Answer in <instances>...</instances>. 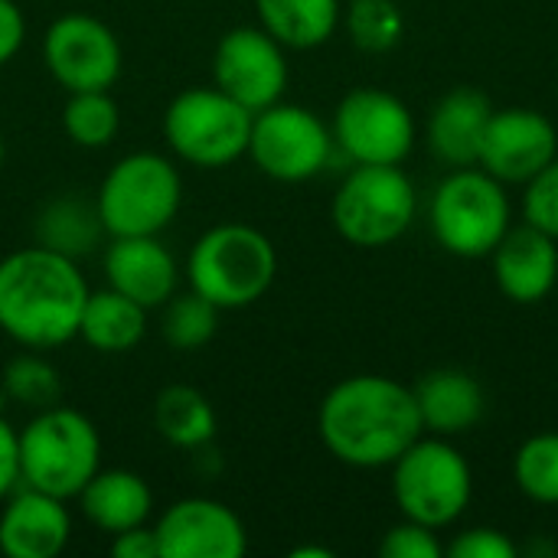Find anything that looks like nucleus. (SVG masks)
I'll list each match as a JSON object with an SVG mask.
<instances>
[{"mask_svg": "<svg viewBox=\"0 0 558 558\" xmlns=\"http://www.w3.org/2000/svg\"><path fill=\"white\" fill-rule=\"evenodd\" d=\"M101 468V435L88 415L69 405L36 412L20 432V484L75 500Z\"/></svg>", "mask_w": 558, "mask_h": 558, "instance_id": "4", "label": "nucleus"}, {"mask_svg": "<svg viewBox=\"0 0 558 558\" xmlns=\"http://www.w3.org/2000/svg\"><path fill=\"white\" fill-rule=\"evenodd\" d=\"M288 49L262 26H232L213 52V85L252 114L281 101L288 92Z\"/></svg>", "mask_w": 558, "mask_h": 558, "instance_id": "13", "label": "nucleus"}, {"mask_svg": "<svg viewBox=\"0 0 558 558\" xmlns=\"http://www.w3.org/2000/svg\"><path fill=\"white\" fill-rule=\"evenodd\" d=\"M513 481L526 500L558 507V432H539L520 445L513 458Z\"/></svg>", "mask_w": 558, "mask_h": 558, "instance_id": "28", "label": "nucleus"}, {"mask_svg": "<svg viewBox=\"0 0 558 558\" xmlns=\"http://www.w3.org/2000/svg\"><path fill=\"white\" fill-rule=\"evenodd\" d=\"M101 268L108 288L147 311L163 307L180 288V265L160 235H111Z\"/></svg>", "mask_w": 558, "mask_h": 558, "instance_id": "16", "label": "nucleus"}, {"mask_svg": "<svg viewBox=\"0 0 558 558\" xmlns=\"http://www.w3.org/2000/svg\"><path fill=\"white\" fill-rule=\"evenodd\" d=\"M154 428L167 445L199 451L216 438V409L199 389L173 383L154 399Z\"/></svg>", "mask_w": 558, "mask_h": 558, "instance_id": "25", "label": "nucleus"}, {"mask_svg": "<svg viewBox=\"0 0 558 558\" xmlns=\"http://www.w3.org/2000/svg\"><path fill=\"white\" fill-rule=\"evenodd\" d=\"M333 147V131L317 111L275 101L255 111L245 157H252V163L278 183H304L324 173Z\"/></svg>", "mask_w": 558, "mask_h": 558, "instance_id": "10", "label": "nucleus"}, {"mask_svg": "<svg viewBox=\"0 0 558 558\" xmlns=\"http://www.w3.org/2000/svg\"><path fill=\"white\" fill-rule=\"evenodd\" d=\"M3 160H7V144H3V134H0V167H3Z\"/></svg>", "mask_w": 558, "mask_h": 558, "instance_id": "38", "label": "nucleus"}, {"mask_svg": "<svg viewBox=\"0 0 558 558\" xmlns=\"http://www.w3.org/2000/svg\"><path fill=\"white\" fill-rule=\"evenodd\" d=\"M147 333V307L124 298L114 288L88 291V301L82 307L78 337L95 350L108 356L131 353Z\"/></svg>", "mask_w": 558, "mask_h": 558, "instance_id": "22", "label": "nucleus"}, {"mask_svg": "<svg viewBox=\"0 0 558 558\" xmlns=\"http://www.w3.org/2000/svg\"><path fill=\"white\" fill-rule=\"evenodd\" d=\"M412 392H415V405H418L425 435H438V438L468 435L481 425V418L487 412L484 386L471 373L454 369V366L425 373L412 386Z\"/></svg>", "mask_w": 558, "mask_h": 558, "instance_id": "20", "label": "nucleus"}, {"mask_svg": "<svg viewBox=\"0 0 558 558\" xmlns=\"http://www.w3.org/2000/svg\"><path fill=\"white\" fill-rule=\"evenodd\" d=\"M291 558H333V553L324 546H301V549H291Z\"/></svg>", "mask_w": 558, "mask_h": 558, "instance_id": "37", "label": "nucleus"}, {"mask_svg": "<svg viewBox=\"0 0 558 558\" xmlns=\"http://www.w3.org/2000/svg\"><path fill=\"white\" fill-rule=\"evenodd\" d=\"M520 546L494 530V526H474L464 530L461 536H454L451 543H445V558H517Z\"/></svg>", "mask_w": 558, "mask_h": 558, "instance_id": "33", "label": "nucleus"}, {"mask_svg": "<svg viewBox=\"0 0 558 558\" xmlns=\"http://www.w3.org/2000/svg\"><path fill=\"white\" fill-rule=\"evenodd\" d=\"M556 157L558 131L549 114L520 105L494 108L477 167H484L490 177H497L507 186H523Z\"/></svg>", "mask_w": 558, "mask_h": 558, "instance_id": "14", "label": "nucleus"}, {"mask_svg": "<svg viewBox=\"0 0 558 558\" xmlns=\"http://www.w3.org/2000/svg\"><path fill=\"white\" fill-rule=\"evenodd\" d=\"M490 114H494V101L481 88L474 85L451 88L448 95L438 98V105L428 114L425 124L428 150L451 170L477 167Z\"/></svg>", "mask_w": 558, "mask_h": 558, "instance_id": "19", "label": "nucleus"}, {"mask_svg": "<svg viewBox=\"0 0 558 558\" xmlns=\"http://www.w3.org/2000/svg\"><path fill=\"white\" fill-rule=\"evenodd\" d=\"M160 558H242L248 533L242 517L209 497H183L157 517Z\"/></svg>", "mask_w": 558, "mask_h": 558, "instance_id": "15", "label": "nucleus"}, {"mask_svg": "<svg viewBox=\"0 0 558 558\" xmlns=\"http://www.w3.org/2000/svg\"><path fill=\"white\" fill-rule=\"evenodd\" d=\"M43 65L65 92H101L118 82L124 52L105 20L62 13L43 33Z\"/></svg>", "mask_w": 558, "mask_h": 558, "instance_id": "12", "label": "nucleus"}, {"mask_svg": "<svg viewBox=\"0 0 558 558\" xmlns=\"http://www.w3.org/2000/svg\"><path fill=\"white\" fill-rule=\"evenodd\" d=\"M26 39V16L16 0H0V65H7Z\"/></svg>", "mask_w": 558, "mask_h": 558, "instance_id": "34", "label": "nucleus"}, {"mask_svg": "<svg viewBox=\"0 0 558 558\" xmlns=\"http://www.w3.org/2000/svg\"><path fill=\"white\" fill-rule=\"evenodd\" d=\"M347 33L363 52H386L405 33V16L396 0H350L343 10Z\"/></svg>", "mask_w": 558, "mask_h": 558, "instance_id": "30", "label": "nucleus"}, {"mask_svg": "<svg viewBox=\"0 0 558 558\" xmlns=\"http://www.w3.org/2000/svg\"><path fill=\"white\" fill-rule=\"evenodd\" d=\"M62 131L75 147L101 150L121 131V108L108 95V88H101V92H69L65 108H62Z\"/></svg>", "mask_w": 558, "mask_h": 558, "instance_id": "26", "label": "nucleus"}, {"mask_svg": "<svg viewBox=\"0 0 558 558\" xmlns=\"http://www.w3.org/2000/svg\"><path fill=\"white\" fill-rule=\"evenodd\" d=\"M72 539V517L65 500L20 487L3 497L0 553L7 558H56Z\"/></svg>", "mask_w": 558, "mask_h": 558, "instance_id": "17", "label": "nucleus"}, {"mask_svg": "<svg viewBox=\"0 0 558 558\" xmlns=\"http://www.w3.org/2000/svg\"><path fill=\"white\" fill-rule=\"evenodd\" d=\"M474 497V471L451 438L422 435L392 464V500L402 520L432 530L458 523Z\"/></svg>", "mask_w": 558, "mask_h": 558, "instance_id": "8", "label": "nucleus"}, {"mask_svg": "<svg viewBox=\"0 0 558 558\" xmlns=\"http://www.w3.org/2000/svg\"><path fill=\"white\" fill-rule=\"evenodd\" d=\"M333 144L353 163H389L402 167L418 141V124L412 108L376 85L347 92L333 108Z\"/></svg>", "mask_w": 558, "mask_h": 558, "instance_id": "11", "label": "nucleus"}, {"mask_svg": "<svg viewBox=\"0 0 558 558\" xmlns=\"http://www.w3.org/2000/svg\"><path fill=\"white\" fill-rule=\"evenodd\" d=\"M383 558H445V543L438 539V530L422 526L415 520L396 523L383 543H379Z\"/></svg>", "mask_w": 558, "mask_h": 558, "instance_id": "32", "label": "nucleus"}, {"mask_svg": "<svg viewBox=\"0 0 558 558\" xmlns=\"http://www.w3.org/2000/svg\"><path fill=\"white\" fill-rule=\"evenodd\" d=\"M20 487V432L0 415V500Z\"/></svg>", "mask_w": 558, "mask_h": 558, "instance_id": "35", "label": "nucleus"}, {"mask_svg": "<svg viewBox=\"0 0 558 558\" xmlns=\"http://www.w3.org/2000/svg\"><path fill=\"white\" fill-rule=\"evenodd\" d=\"M418 213V190L402 167L356 163L333 193L330 219L343 242L386 248L399 242Z\"/></svg>", "mask_w": 558, "mask_h": 558, "instance_id": "7", "label": "nucleus"}, {"mask_svg": "<svg viewBox=\"0 0 558 558\" xmlns=\"http://www.w3.org/2000/svg\"><path fill=\"white\" fill-rule=\"evenodd\" d=\"M105 235L95 199L82 196H56L36 216V245L52 248L69 258L92 255Z\"/></svg>", "mask_w": 558, "mask_h": 558, "instance_id": "24", "label": "nucleus"}, {"mask_svg": "<svg viewBox=\"0 0 558 558\" xmlns=\"http://www.w3.org/2000/svg\"><path fill=\"white\" fill-rule=\"evenodd\" d=\"M252 111L216 85H193L173 95L163 111V137L170 150L203 170H222L245 157Z\"/></svg>", "mask_w": 558, "mask_h": 558, "instance_id": "9", "label": "nucleus"}, {"mask_svg": "<svg viewBox=\"0 0 558 558\" xmlns=\"http://www.w3.org/2000/svg\"><path fill=\"white\" fill-rule=\"evenodd\" d=\"M428 222L435 242L458 258H490L513 226V203L507 183L484 167L451 170L432 193Z\"/></svg>", "mask_w": 558, "mask_h": 558, "instance_id": "6", "label": "nucleus"}, {"mask_svg": "<svg viewBox=\"0 0 558 558\" xmlns=\"http://www.w3.org/2000/svg\"><path fill=\"white\" fill-rule=\"evenodd\" d=\"M95 206L108 239L160 235L183 206V177L170 157L134 150L108 167Z\"/></svg>", "mask_w": 558, "mask_h": 558, "instance_id": "5", "label": "nucleus"}, {"mask_svg": "<svg viewBox=\"0 0 558 558\" xmlns=\"http://www.w3.org/2000/svg\"><path fill=\"white\" fill-rule=\"evenodd\" d=\"M494 281L513 304H539L558 284V239L533 229L510 226L500 245L490 252Z\"/></svg>", "mask_w": 558, "mask_h": 558, "instance_id": "18", "label": "nucleus"}, {"mask_svg": "<svg viewBox=\"0 0 558 558\" xmlns=\"http://www.w3.org/2000/svg\"><path fill=\"white\" fill-rule=\"evenodd\" d=\"M0 389L10 402L43 412L62 402V379L52 363H46L36 353H20L7 363L0 376Z\"/></svg>", "mask_w": 558, "mask_h": 558, "instance_id": "29", "label": "nucleus"}, {"mask_svg": "<svg viewBox=\"0 0 558 558\" xmlns=\"http://www.w3.org/2000/svg\"><path fill=\"white\" fill-rule=\"evenodd\" d=\"M317 432L340 464L360 471L392 468L425 435L415 392L376 373L340 379L317 409Z\"/></svg>", "mask_w": 558, "mask_h": 558, "instance_id": "1", "label": "nucleus"}, {"mask_svg": "<svg viewBox=\"0 0 558 558\" xmlns=\"http://www.w3.org/2000/svg\"><path fill=\"white\" fill-rule=\"evenodd\" d=\"M88 281L75 258L26 245L0 258V330L26 350L65 347L78 337Z\"/></svg>", "mask_w": 558, "mask_h": 558, "instance_id": "2", "label": "nucleus"}, {"mask_svg": "<svg viewBox=\"0 0 558 558\" xmlns=\"http://www.w3.org/2000/svg\"><path fill=\"white\" fill-rule=\"evenodd\" d=\"M219 307L209 304L206 298H199L196 291H177L167 304H163V320H160V333L167 340L170 350L180 353H196L203 350L216 330H219Z\"/></svg>", "mask_w": 558, "mask_h": 558, "instance_id": "27", "label": "nucleus"}, {"mask_svg": "<svg viewBox=\"0 0 558 558\" xmlns=\"http://www.w3.org/2000/svg\"><path fill=\"white\" fill-rule=\"evenodd\" d=\"M75 500L82 517L108 536L144 526L154 513L150 484L124 468H98V474L78 490Z\"/></svg>", "mask_w": 558, "mask_h": 558, "instance_id": "21", "label": "nucleus"}, {"mask_svg": "<svg viewBox=\"0 0 558 558\" xmlns=\"http://www.w3.org/2000/svg\"><path fill=\"white\" fill-rule=\"evenodd\" d=\"M278 275L275 242L248 222H219L206 229L186 258L190 291L219 311L258 304Z\"/></svg>", "mask_w": 558, "mask_h": 558, "instance_id": "3", "label": "nucleus"}, {"mask_svg": "<svg viewBox=\"0 0 558 558\" xmlns=\"http://www.w3.org/2000/svg\"><path fill=\"white\" fill-rule=\"evenodd\" d=\"M111 556L114 558H160L154 526H134L118 536H111Z\"/></svg>", "mask_w": 558, "mask_h": 558, "instance_id": "36", "label": "nucleus"}, {"mask_svg": "<svg viewBox=\"0 0 558 558\" xmlns=\"http://www.w3.org/2000/svg\"><path fill=\"white\" fill-rule=\"evenodd\" d=\"M523 222L558 239V157L523 183Z\"/></svg>", "mask_w": 558, "mask_h": 558, "instance_id": "31", "label": "nucleus"}, {"mask_svg": "<svg viewBox=\"0 0 558 558\" xmlns=\"http://www.w3.org/2000/svg\"><path fill=\"white\" fill-rule=\"evenodd\" d=\"M255 13L284 49H317L343 20L340 0H255Z\"/></svg>", "mask_w": 558, "mask_h": 558, "instance_id": "23", "label": "nucleus"}]
</instances>
